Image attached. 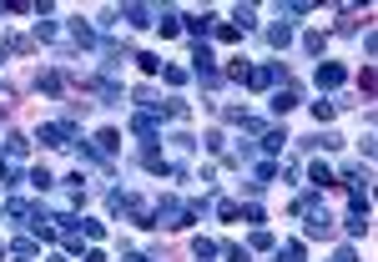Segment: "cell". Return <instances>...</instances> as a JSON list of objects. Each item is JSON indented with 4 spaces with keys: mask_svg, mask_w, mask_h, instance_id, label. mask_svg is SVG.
I'll return each instance as SVG.
<instances>
[{
    "mask_svg": "<svg viewBox=\"0 0 378 262\" xmlns=\"http://www.w3.org/2000/svg\"><path fill=\"white\" fill-rule=\"evenodd\" d=\"M368 182H373V171H368V162H363V167H348V171H343V187H353V192H363Z\"/></svg>",
    "mask_w": 378,
    "mask_h": 262,
    "instance_id": "20",
    "label": "cell"
},
{
    "mask_svg": "<svg viewBox=\"0 0 378 262\" xmlns=\"http://www.w3.org/2000/svg\"><path fill=\"white\" fill-rule=\"evenodd\" d=\"M162 81L166 86H187V71H182V66H162Z\"/></svg>",
    "mask_w": 378,
    "mask_h": 262,
    "instance_id": "35",
    "label": "cell"
},
{
    "mask_svg": "<svg viewBox=\"0 0 378 262\" xmlns=\"http://www.w3.org/2000/svg\"><path fill=\"white\" fill-rule=\"evenodd\" d=\"M313 6H308V0H288V6H283V15H292V20H298V15H308Z\"/></svg>",
    "mask_w": 378,
    "mask_h": 262,
    "instance_id": "39",
    "label": "cell"
},
{
    "mask_svg": "<svg viewBox=\"0 0 378 262\" xmlns=\"http://www.w3.org/2000/svg\"><path fill=\"white\" fill-rule=\"evenodd\" d=\"M116 262H146V257H141V252H121Z\"/></svg>",
    "mask_w": 378,
    "mask_h": 262,
    "instance_id": "42",
    "label": "cell"
},
{
    "mask_svg": "<svg viewBox=\"0 0 378 262\" xmlns=\"http://www.w3.org/2000/svg\"><path fill=\"white\" fill-rule=\"evenodd\" d=\"M197 146H207V151H227V137H222V131H207Z\"/></svg>",
    "mask_w": 378,
    "mask_h": 262,
    "instance_id": "36",
    "label": "cell"
},
{
    "mask_svg": "<svg viewBox=\"0 0 378 262\" xmlns=\"http://www.w3.org/2000/svg\"><path fill=\"white\" fill-rule=\"evenodd\" d=\"M323 46H328L323 31H308V36H303V51H308V56H323Z\"/></svg>",
    "mask_w": 378,
    "mask_h": 262,
    "instance_id": "31",
    "label": "cell"
},
{
    "mask_svg": "<svg viewBox=\"0 0 378 262\" xmlns=\"http://www.w3.org/2000/svg\"><path fill=\"white\" fill-rule=\"evenodd\" d=\"M233 26H237V31H252V26H258V10H252V6H237V10H233Z\"/></svg>",
    "mask_w": 378,
    "mask_h": 262,
    "instance_id": "29",
    "label": "cell"
},
{
    "mask_svg": "<svg viewBox=\"0 0 378 262\" xmlns=\"http://www.w3.org/2000/svg\"><path fill=\"white\" fill-rule=\"evenodd\" d=\"M116 15L132 20V26H157V10H152V6H121Z\"/></svg>",
    "mask_w": 378,
    "mask_h": 262,
    "instance_id": "10",
    "label": "cell"
},
{
    "mask_svg": "<svg viewBox=\"0 0 378 262\" xmlns=\"http://www.w3.org/2000/svg\"><path fill=\"white\" fill-rule=\"evenodd\" d=\"M267 182H278V162H252V182H247V192H262Z\"/></svg>",
    "mask_w": 378,
    "mask_h": 262,
    "instance_id": "8",
    "label": "cell"
},
{
    "mask_svg": "<svg viewBox=\"0 0 378 262\" xmlns=\"http://www.w3.org/2000/svg\"><path fill=\"white\" fill-rule=\"evenodd\" d=\"M252 252H272V247H278V242H272V232L267 227H252V242H247Z\"/></svg>",
    "mask_w": 378,
    "mask_h": 262,
    "instance_id": "28",
    "label": "cell"
},
{
    "mask_svg": "<svg viewBox=\"0 0 378 262\" xmlns=\"http://www.w3.org/2000/svg\"><path fill=\"white\" fill-rule=\"evenodd\" d=\"M212 212L222 217V222H242V207H237V202H227V196H212Z\"/></svg>",
    "mask_w": 378,
    "mask_h": 262,
    "instance_id": "22",
    "label": "cell"
},
{
    "mask_svg": "<svg viewBox=\"0 0 378 262\" xmlns=\"http://www.w3.org/2000/svg\"><path fill=\"white\" fill-rule=\"evenodd\" d=\"M6 252H10V257H15V262H40V247H36V242H31V237H15V242H10V247H6Z\"/></svg>",
    "mask_w": 378,
    "mask_h": 262,
    "instance_id": "14",
    "label": "cell"
},
{
    "mask_svg": "<svg viewBox=\"0 0 378 262\" xmlns=\"http://www.w3.org/2000/svg\"><path fill=\"white\" fill-rule=\"evenodd\" d=\"M278 262H303V242H288V247H278Z\"/></svg>",
    "mask_w": 378,
    "mask_h": 262,
    "instance_id": "37",
    "label": "cell"
},
{
    "mask_svg": "<svg viewBox=\"0 0 378 262\" xmlns=\"http://www.w3.org/2000/svg\"><path fill=\"white\" fill-rule=\"evenodd\" d=\"M0 15H6V6H0Z\"/></svg>",
    "mask_w": 378,
    "mask_h": 262,
    "instance_id": "45",
    "label": "cell"
},
{
    "mask_svg": "<svg viewBox=\"0 0 378 262\" xmlns=\"http://www.w3.org/2000/svg\"><path fill=\"white\" fill-rule=\"evenodd\" d=\"M182 20H187V36H192L197 46H202V40H207V31H212V15H182Z\"/></svg>",
    "mask_w": 378,
    "mask_h": 262,
    "instance_id": "17",
    "label": "cell"
},
{
    "mask_svg": "<svg viewBox=\"0 0 378 262\" xmlns=\"http://www.w3.org/2000/svg\"><path fill=\"white\" fill-rule=\"evenodd\" d=\"M283 141H288V131H278V126H267V131H262V151H267V157H278Z\"/></svg>",
    "mask_w": 378,
    "mask_h": 262,
    "instance_id": "23",
    "label": "cell"
},
{
    "mask_svg": "<svg viewBox=\"0 0 378 262\" xmlns=\"http://www.w3.org/2000/svg\"><path fill=\"white\" fill-rule=\"evenodd\" d=\"M36 40H56V26H51V20H36Z\"/></svg>",
    "mask_w": 378,
    "mask_h": 262,
    "instance_id": "40",
    "label": "cell"
},
{
    "mask_svg": "<svg viewBox=\"0 0 378 262\" xmlns=\"http://www.w3.org/2000/svg\"><path fill=\"white\" fill-rule=\"evenodd\" d=\"M136 66H141L146 76H157V71H162V56H152V51H141V56H136Z\"/></svg>",
    "mask_w": 378,
    "mask_h": 262,
    "instance_id": "33",
    "label": "cell"
},
{
    "mask_svg": "<svg viewBox=\"0 0 378 262\" xmlns=\"http://www.w3.org/2000/svg\"><path fill=\"white\" fill-rule=\"evenodd\" d=\"M343 232H348V237H363V232H368V217H363V212H348V217H343Z\"/></svg>",
    "mask_w": 378,
    "mask_h": 262,
    "instance_id": "27",
    "label": "cell"
},
{
    "mask_svg": "<svg viewBox=\"0 0 378 262\" xmlns=\"http://www.w3.org/2000/svg\"><path fill=\"white\" fill-rule=\"evenodd\" d=\"M192 257L197 262H212L217 257V242H212V237H192Z\"/></svg>",
    "mask_w": 378,
    "mask_h": 262,
    "instance_id": "26",
    "label": "cell"
},
{
    "mask_svg": "<svg viewBox=\"0 0 378 262\" xmlns=\"http://www.w3.org/2000/svg\"><path fill=\"white\" fill-rule=\"evenodd\" d=\"M36 86H40L46 96H61V91H66V76H61V71H40V76H36Z\"/></svg>",
    "mask_w": 378,
    "mask_h": 262,
    "instance_id": "19",
    "label": "cell"
},
{
    "mask_svg": "<svg viewBox=\"0 0 378 262\" xmlns=\"http://www.w3.org/2000/svg\"><path fill=\"white\" fill-rule=\"evenodd\" d=\"M81 237H91V242H101V237H107V227H101V222H86V217H81Z\"/></svg>",
    "mask_w": 378,
    "mask_h": 262,
    "instance_id": "38",
    "label": "cell"
},
{
    "mask_svg": "<svg viewBox=\"0 0 378 262\" xmlns=\"http://www.w3.org/2000/svg\"><path fill=\"white\" fill-rule=\"evenodd\" d=\"M26 182H31L36 192H51V187H56V177H51L46 167H31V171H26Z\"/></svg>",
    "mask_w": 378,
    "mask_h": 262,
    "instance_id": "25",
    "label": "cell"
},
{
    "mask_svg": "<svg viewBox=\"0 0 378 262\" xmlns=\"http://www.w3.org/2000/svg\"><path fill=\"white\" fill-rule=\"evenodd\" d=\"M262 36H267V46H272V51H288V46H292V26H288V20H272Z\"/></svg>",
    "mask_w": 378,
    "mask_h": 262,
    "instance_id": "9",
    "label": "cell"
},
{
    "mask_svg": "<svg viewBox=\"0 0 378 262\" xmlns=\"http://www.w3.org/2000/svg\"><path fill=\"white\" fill-rule=\"evenodd\" d=\"M26 157H31V141L20 137V131H10L6 137V162H26Z\"/></svg>",
    "mask_w": 378,
    "mask_h": 262,
    "instance_id": "16",
    "label": "cell"
},
{
    "mask_svg": "<svg viewBox=\"0 0 378 262\" xmlns=\"http://www.w3.org/2000/svg\"><path fill=\"white\" fill-rule=\"evenodd\" d=\"M288 71H283V61H267V66H247L242 71V86L247 91H267V86H278Z\"/></svg>",
    "mask_w": 378,
    "mask_h": 262,
    "instance_id": "3",
    "label": "cell"
},
{
    "mask_svg": "<svg viewBox=\"0 0 378 262\" xmlns=\"http://www.w3.org/2000/svg\"><path fill=\"white\" fill-rule=\"evenodd\" d=\"M217 31V40H227V46H233V40H242V31L233 26V20H222V26H212Z\"/></svg>",
    "mask_w": 378,
    "mask_h": 262,
    "instance_id": "34",
    "label": "cell"
},
{
    "mask_svg": "<svg viewBox=\"0 0 378 262\" xmlns=\"http://www.w3.org/2000/svg\"><path fill=\"white\" fill-rule=\"evenodd\" d=\"M46 262H71V257H66V252H56V257H46Z\"/></svg>",
    "mask_w": 378,
    "mask_h": 262,
    "instance_id": "43",
    "label": "cell"
},
{
    "mask_svg": "<svg viewBox=\"0 0 378 262\" xmlns=\"http://www.w3.org/2000/svg\"><path fill=\"white\" fill-rule=\"evenodd\" d=\"M36 141H46V146H76V126L71 121H46L36 131Z\"/></svg>",
    "mask_w": 378,
    "mask_h": 262,
    "instance_id": "5",
    "label": "cell"
},
{
    "mask_svg": "<svg viewBox=\"0 0 378 262\" xmlns=\"http://www.w3.org/2000/svg\"><path fill=\"white\" fill-rule=\"evenodd\" d=\"M308 182H313V192H328V187H338V177H333V171H328L323 162H313V167H308Z\"/></svg>",
    "mask_w": 378,
    "mask_h": 262,
    "instance_id": "15",
    "label": "cell"
},
{
    "mask_svg": "<svg viewBox=\"0 0 378 262\" xmlns=\"http://www.w3.org/2000/svg\"><path fill=\"white\" fill-rule=\"evenodd\" d=\"M313 116H318V126H328L333 116H338V106L333 101H313Z\"/></svg>",
    "mask_w": 378,
    "mask_h": 262,
    "instance_id": "32",
    "label": "cell"
},
{
    "mask_svg": "<svg viewBox=\"0 0 378 262\" xmlns=\"http://www.w3.org/2000/svg\"><path fill=\"white\" fill-rule=\"evenodd\" d=\"M217 252H222L227 262H252V252H247V247H237V242H217Z\"/></svg>",
    "mask_w": 378,
    "mask_h": 262,
    "instance_id": "30",
    "label": "cell"
},
{
    "mask_svg": "<svg viewBox=\"0 0 378 262\" xmlns=\"http://www.w3.org/2000/svg\"><path fill=\"white\" fill-rule=\"evenodd\" d=\"M292 212L303 217V232H308V237H333V217H328V207L318 202V196H298Z\"/></svg>",
    "mask_w": 378,
    "mask_h": 262,
    "instance_id": "1",
    "label": "cell"
},
{
    "mask_svg": "<svg viewBox=\"0 0 378 262\" xmlns=\"http://www.w3.org/2000/svg\"><path fill=\"white\" fill-rule=\"evenodd\" d=\"M192 76L202 81V86H217L222 81V71H217V61H212V51H207V40L192 51Z\"/></svg>",
    "mask_w": 378,
    "mask_h": 262,
    "instance_id": "4",
    "label": "cell"
},
{
    "mask_svg": "<svg viewBox=\"0 0 378 262\" xmlns=\"http://www.w3.org/2000/svg\"><path fill=\"white\" fill-rule=\"evenodd\" d=\"M81 262H111V257H107V252H101V247H91V252H86V257H81Z\"/></svg>",
    "mask_w": 378,
    "mask_h": 262,
    "instance_id": "41",
    "label": "cell"
},
{
    "mask_svg": "<svg viewBox=\"0 0 378 262\" xmlns=\"http://www.w3.org/2000/svg\"><path fill=\"white\" fill-rule=\"evenodd\" d=\"M0 257H10V252H6V242H0Z\"/></svg>",
    "mask_w": 378,
    "mask_h": 262,
    "instance_id": "44",
    "label": "cell"
},
{
    "mask_svg": "<svg viewBox=\"0 0 378 262\" xmlns=\"http://www.w3.org/2000/svg\"><path fill=\"white\" fill-rule=\"evenodd\" d=\"M267 106H272V116H288V111H292V106H298V86H283V91H278V96H272Z\"/></svg>",
    "mask_w": 378,
    "mask_h": 262,
    "instance_id": "12",
    "label": "cell"
},
{
    "mask_svg": "<svg viewBox=\"0 0 378 262\" xmlns=\"http://www.w3.org/2000/svg\"><path fill=\"white\" fill-rule=\"evenodd\" d=\"M166 146H172V157H192V151H197V137H192V131H172Z\"/></svg>",
    "mask_w": 378,
    "mask_h": 262,
    "instance_id": "13",
    "label": "cell"
},
{
    "mask_svg": "<svg viewBox=\"0 0 378 262\" xmlns=\"http://www.w3.org/2000/svg\"><path fill=\"white\" fill-rule=\"evenodd\" d=\"M71 40H76V46H101V36L86 26V20H71Z\"/></svg>",
    "mask_w": 378,
    "mask_h": 262,
    "instance_id": "21",
    "label": "cell"
},
{
    "mask_svg": "<svg viewBox=\"0 0 378 262\" xmlns=\"http://www.w3.org/2000/svg\"><path fill=\"white\" fill-rule=\"evenodd\" d=\"M343 81H348V71H343L338 61H323V66H318V86H323V91H338Z\"/></svg>",
    "mask_w": 378,
    "mask_h": 262,
    "instance_id": "7",
    "label": "cell"
},
{
    "mask_svg": "<svg viewBox=\"0 0 378 262\" xmlns=\"http://www.w3.org/2000/svg\"><path fill=\"white\" fill-rule=\"evenodd\" d=\"M86 91H91V96H101V106H121V86H116V81H107V76L86 81Z\"/></svg>",
    "mask_w": 378,
    "mask_h": 262,
    "instance_id": "6",
    "label": "cell"
},
{
    "mask_svg": "<svg viewBox=\"0 0 378 262\" xmlns=\"http://www.w3.org/2000/svg\"><path fill=\"white\" fill-rule=\"evenodd\" d=\"M141 167H146V171H162V177H166V167H172V162H166L157 146H146V151H141Z\"/></svg>",
    "mask_w": 378,
    "mask_h": 262,
    "instance_id": "24",
    "label": "cell"
},
{
    "mask_svg": "<svg viewBox=\"0 0 378 262\" xmlns=\"http://www.w3.org/2000/svg\"><path fill=\"white\" fill-rule=\"evenodd\" d=\"M152 217H157V227H166V232H182L192 217H187V202H177V196H162V202L152 207Z\"/></svg>",
    "mask_w": 378,
    "mask_h": 262,
    "instance_id": "2",
    "label": "cell"
},
{
    "mask_svg": "<svg viewBox=\"0 0 378 262\" xmlns=\"http://www.w3.org/2000/svg\"><path fill=\"white\" fill-rule=\"evenodd\" d=\"M132 137H141L146 146H152V141L162 137V126H157V116H132Z\"/></svg>",
    "mask_w": 378,
    "mask_h": 262,
    "instance_id": "11",
    "label": "cell"
},
{
    "mask_svg": "<svg viewBox=\"0 0 378 262\" xmlns=\"http://www.w3.org/2000/svg\"><path fill=\"white\" fill-rule=\"evenodd\" d=\"M91 151H96V157H116V151H121V131H101Z\"/></svg>",
    "mask_w": 378,
    "mask_h": 262,
    "instance_id": "18",
    "label": "cell"
}]
</instances>
